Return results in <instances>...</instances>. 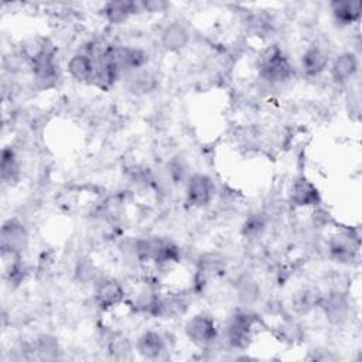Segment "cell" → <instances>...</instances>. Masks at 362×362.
<instances>
[{
  "instance_id": "cell-1",
  "label": "cell",
  "mask_w": 362,
  "mask_h": 362,
  "mask_svg": "<svg viewBox=\"0 0 362 362\" xmlns=\"http://www.w3.org/2000/svg\"><path fill=\"white\" fill-rule=\"evenodd\" d=\"M291 65L288 58L279 47H270L264 51L259 64V75L263 81L276 85L283 83L291 76Z\"/></svg>"
},
{
  "instance_id": "cell-2",
  "label": "cell",
  "mask_w": 362,
  "mask_h": 362,
  "mask_svg": "<svg viewBox=\"0 0 362 362\" xmlns=\"http://www.w3.org/2000/svg\"><path fill=\"white\" fill-rule=\"evenodd\" d=\"M31 68L37 83L41 88H51L58 81V66L55 64L54 52L47 45H40V48L30 57Z\"/></svg>"
},
{
  "instance_id": "cell-3",
  "label": "cell",
  "mask_w": 362,
  "mask_h": 362,
  "mask_svg": "<svg viewBox=\"0 0 362 362\" xmlns=\"http://www.w3.org/2000/svg\"><path fill=\"white\" fill-rule=\"evenodd\" d=\"M185 335L198 346H211L218 339V327L208 314H197L185 324Z\"/></svg>"
},
{
  "instance_id": "cell-4",
  "label": "cell",
  "mask_w": 362,
  "mask_h": 362,
  "mask_svg": "<svg viewBox=\"0 0 362 362\" xmlns=\"http://www.w3.org/2000/svg\"><path fill=\"white\" fill-rule=\"evenodd\" d=\"M255 318L243 311L235 313L225 328L228 344L235 349H245L249 346L253 332Z\"/></svg>"
},
{
  "instance_id": "cell-5",
  "label": "cell",
  "mask_w": 362,
  "mask_h": 362,
  "mask_svg": "<svg viewBox=\"0 0 362 362\" xmlns=\"http://www.w3.org/2000/svg\"><path fill=\"white\" fill-rule=\"evenodd\" d=\"M214 195L212 180L205 174H192L187 181V202L192 206H204Z\"/></svg>"
},
{
  "instance_id": "cell-6",
  "label": "cell",
  "mask_w": 362,
  "mask_h": 362,
  "mask_svg": "<svg viewBox=\"0 0 362 362\" xmlns=\"http://www.w3.org/2000/svg\"><path fill=\"white\" fill-rule=\"evenodd\" d=\"M112 57L119 66L120 72L130 74L136 69H140L147 62V55L140 48L133 47H110Z\"/></svg>"
},
{
  "instance_id": "cell-7",
  "label": "cell",
  "mask_w": 362,
  "mask_h": 362,
  "mask_svg": "<svg viewBox=\"0 0 362 362\" xmlns=\"http://www.w3.org/2000/svg\"><path fill=\"white\" fill-rule=\"evenodd\" d=\"M359 243L346 233H338L328 242V252L332 260L339 263H351L358 253Z\"/></svg>"
},
{
  "instance_id": "cell-8",
  "label": "cell",
  "mask_w": 362,
  "mask_h": 362,
  "mask_svg": "<svg viewBox=\"0 0 362 362\" xmlns=\"http://www.w3.org/2000/svg\"><path fill=\"white\" fill-rule=\"evenodd\" d=\"M27 242L28 233L20 222L14 219L4 222L1 228V250L20 253L27 246Z\"/></svg>"
},
{
  "instance_id": "cell-9",
  "label": "cell",
  "mask_w": 362,
  "mask_h": 362,
  "mask_svg": "<svg viewBox=\"0 0 362 362\" xmlns=\"http://www.w3.org/2000/svg\"><path fill=\"white\" fill-rule=\"evenodd\" d=\"M124 298L123 286L115 279H102L95 288V300L102 308H112Z\"/></svg>"
},
{
  "instance_id": "cell-10",
  "label": "cell",
  "mask_w": 362,
  "mask_h": 362,
  "mask_svg": "<svg viewBox=\"0 0 362 362\" xmlns=\"http://www.w3.org/2000/svg\"><path fill=\"white\" fill-rule=\"evenodd\" d=\"M291 202L297 206H313L321 201L318 188L305 177L297 178L290 189Z\"/></svg>"
},
{
  "instance_id": "cell-11",
  "label": "cell",
  "mask_w": 362,
  "mask_h": 362,
  "mask_svg": "<svg viewBox=\"0 0 362 362\" xmlns=\"http://www.w3.org/2000/svg\"><path fill=\"white\" fill-rule=\"evenodd\" d=\"M189 33L181 23H170L161 31V45L168 52H178L187 47Z\"/></svg>"
},
{
  "instance_id": "cell-12",
  "label": "cell",
  "mask_w": 362,
  "mask_h": 362,
  "mask_svg": "<svg viewBox=\"0 0 362 362\" xmlns=\"http://www.w3.org/2000/svg\"><path fill=\"white\" fill-rule=\"evenodd\" d=\"M358 71V58L354 52H341L331 64V76L334 82L342 85L355 76Z\"/></svg>"
},
{
  "instance_id": "cell-13",
  "label": "cell",
  "mask_w": 362,
  "mask_h": 362,
  "mask_svg": "<svg viewBox=\"0 0 362 362\" xmlns=\"http://www.w3.org/2000/svg\"><path fill=\"white\" fill-rule=\"evenodd\" d=\"M66 68H68L69 75L75 81L89 82V81H93V78H95L96 64H95V59L89 54L79 52V54H75L71 57Z\"/></svg>"
},
{
  "instance_id": "cell-14",
  "label": "cell",
  "mask_w": 362,
  "mask_h": 362,
  "mask_svg": "<svg viewBox=\"0 0 362 362\" xmlns=\"http://www.w3.org/2000/svg\"><path fill=\"white\" fill-rule=\"evenodd\" d=\"M143 11L141 1H127V0H117L109 1L103 7V14L106 20L112 24L124 23L132 14L136 11Z\"/></svg>"
},
{
  "instance_id": "cell-15",
  "label": "cell",
  "mask_w": 362,
  "mask_h": 362,
  "mask_svg": "<svg viewBox=\"0 0 362 362\" xmlns=\"http://www.w3.org/2000/svg\"><path fill=\"white\" fill-rule=\"evenodd\" d=\"M156 86H157L156 75L144 68H140L127 74L126 88L133 95L140 96V95L150 93L151 90L156 89Z\"/></svg>"
},
{
  "instance_id": "cell-16",
  "label": "cell",
  "mask_w": 362,
  "mask_h": 362,
  "mask_svg": "<svg viewBox=\"0 0 362 362\" xmlns=\"http://www.w3.org/2000/svg\"><path fill=\"white\" fill-rule=\"evenodd\" d=\"M332 16L341 25H351L359 21L362 4L358 0H337L329 4Z\"/></svg>"
},
{
  "instance_id": "cell-17",
  "label": "cell",
  "mask_w": 362,
  "mask_h": 362,
  "mask_svg": "<svg viewBox=\"0 0 362 362\" xmlns=\"http://www.w3.org/2000/svg\"><path fill=\"white\" fill-rule=\"evenodd\" d=\"M136 348L146 359H157L165 351V341L157 331H146L137 339Z\"/></svg>"
},
{
  "instance_id": "cell-18",
  "label": "cell",
  "mask_w": 362,
  "mask_h": 362,
  "mask_svg": "<svg viewBox=\"0 0 362 362\" xmlns=\"http://www.w3.org/2000/svg\"><path fill=\"white\" fill-rule=\"evenodd\" d=\"M328 66V55L317 45L307 48L301 57V68L305 75L317 76Z\"/></svg>"
},
{
  "instance_id": "cell-19",
  "label": "cell",
  "mask_w": 362,
  "mask_h": 362,
  "mask_svg": "<svg viewBox=\"0 0 362 362\" xmlns=\"http://www.w3.org/2000/svg\"><path fill=\"white\" fill-rule=\"evenodd\" d=\"M322 307L325 310L327 317H329L332 321H339L345 317L346 310H348V304L345 297L341 293H332L329 294L324 301H322Z\"/></svg>"
},
{
  "instance_id": "cell-20",
  "label": "cell",
  "mask_w": 362,
  "mask_h": 362,
  "mask_svg": "<svg viewBox=\"0 0 362 362\" xmlns=\"http://www.w3.org/2000/svg\"><path fill=\"white\" fill-rule=\"evenodd\" d=\"M18 161L11 148H3L1 151V161H0V171L1 180L4 182H11L18 177Z\"/></svg>"
},
{
  "instance_id": "cell-21",
  "label": "cell",
  "mask_w": 362,
  "mask_h": 362,
  "mask_svg": "<svg viewBox=\"0 0 362 362\" xmlns=\"http://www.w3.org/2000/svg\"><path fill=\"white\" fill-rule=\"evenodd\" d=\"M34 349L41 355L44 359H55L59 354V345L55 337L52 335H40L35 341Z\"/></svg>"
},
{
  "instance_id": "cell-22",
  "label": "cell",
  "mask_w": 362,
  "mask_h": 362,
  "mask_svg": "<svg viewBox=\"0 0 362 362\" xmlns=\"http://www.w3.org/2000/svg\"><path fill=\"white\" fill-rule=\"evenodd\" d=\"M317 304H318V296L314 290H310V288H304L298 291L293 298V307L298 313H308Z\"/></svg>"
},
{
  "instance_id": "cell-23",
  "label": "cell",
  "mask_w": 362,
  "mask_h": 362,
  "mask_svg": "<svg viewBox=\"0 0 362 362\" xmlns=\"http://www.w3.org/2000/svg\"><path fill=\"white\" fill-rule=\"evenodd\" d=\"M264 226H266L264 218H263L260 214H255V215H250V216L246 219V222L243 223L242 233H243L246 238H257L259 235L263 233Z\"/></svg>"
},
{
  "instance_id": "cell-24",
  "label": "cell",
  "mask_w": 362,
  "mask_h": 362,
  "mask_svg": "<svg viewBox=\"0 0 362 362\" xmlns=\"http://www.w3.org/2000/svg\"><path fill=\"white\" fill-rule=\"evenodd\" d=\"M107 348H109V352L116 358H124L132 351L129 339L123 335H113L109 339Z\"/></svg>"
},
{
  "instance_id": "cell-25",
  "label": "cell",
  "mask_w": 362,
  "mask_h": 362,
  "mask_svg": "<svg viewBox=\"0 0 362 362\" xmlns=\"http://www.w3.org/2000/svg\"><path fill=\"white\" fill-rule=\"evenodd\" d=\"M238 296H239L242 303L252 304L259 297V287H257V284L255 281L246 279V280L240 281V286H239V290H238Z\"/></svg>"
},
{
  "instance_id": "cell-26",
  "label": "cell",
  "mask_w": 362,
  "mask_h": 362,
  "mask_svg": "<svg viewBox=\"0 0 362 362\" xmlns=\"http://www.w3.org/2000/svg\"><path fill=\"white\" fill-rule=\"evenodd\" d=\"M170 170V177L175 181V182H187L188 181V178H189V175H188V168H187V165H185V163H182V161H178V160H174V161H171V164H170V167H168Z\"/></svg>"
},
{
  "instance_id": "cell-27",
  "label": "cell",
  "mask_w": 362,
  "mask_h": 362,
  "mask_svg": "<svg viewBox=\"0 0 362 362\" xmlns=\"http://www.w3.org/2000/svg\"><path fill=\"white\" fill-rule=\"evenodd\" d=\"M168 3L164 0H148V1H141L143 11L148 13H161L168 8Z\"/></svg>"
}]
</instances>
